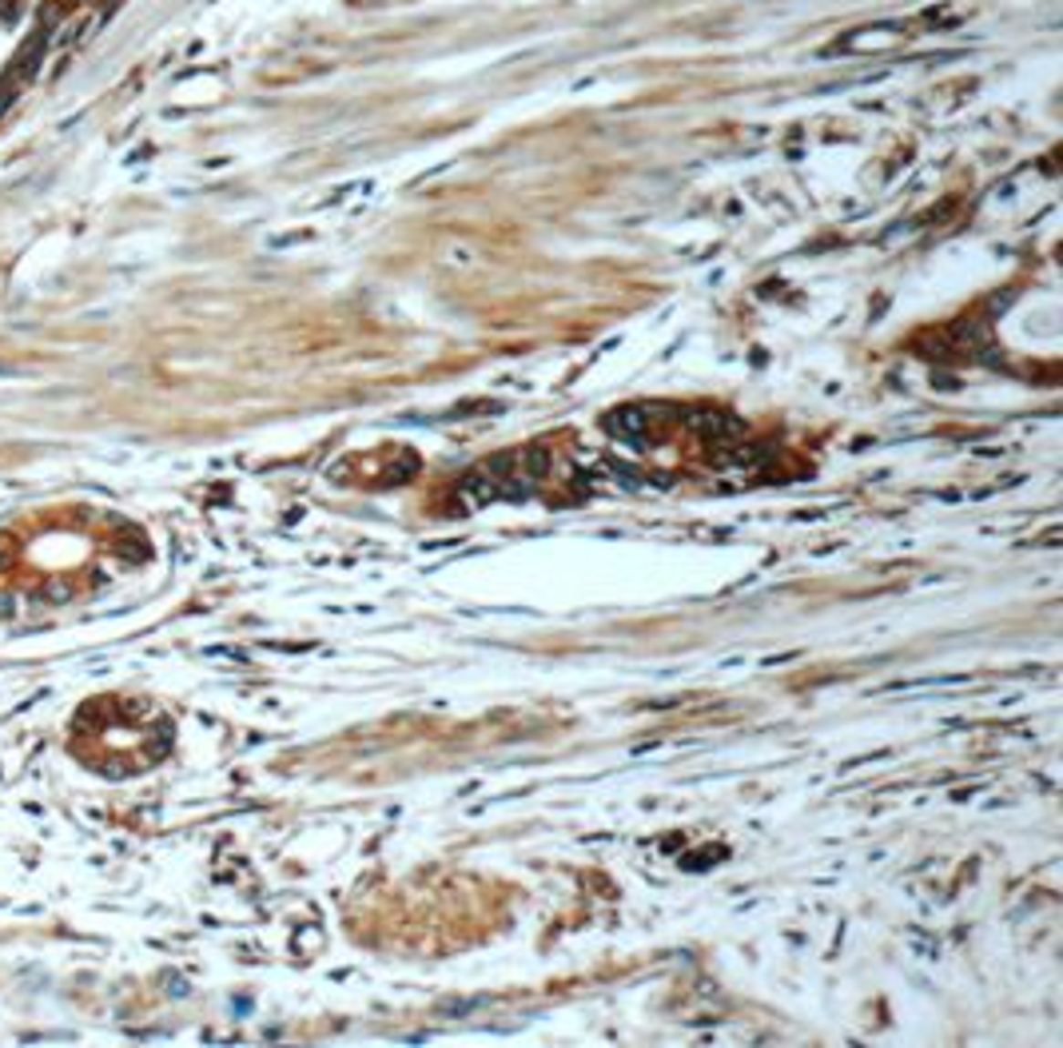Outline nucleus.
<instances>
[{
  "label": "nucleus",
  "mask_w": 1063,
  "mask_h": 1048,
  "mask_svg": "<svg viewBox=\"0 0 1063 1048\" xmlns=\"http://www.w3.org/2000/svg\"><path fill=\"white\" fill-rule=\"evenodd\" d=\"M40 598L44 603H52V606H64L72 598V586L64 582V578H48V582L40 586Z\"/></svg>",
  "instance_id": "obj_1"
},
{
  "label": "nucleus",
  "mask_w": 1063,
  "mask_h": 1048,
  "mask_svg": "<svg viewBox=\"0 0 1063 1048\" xmlns=\"http://www.w3.org/2000/svg\"><path fill=\"white\" fill-rule=\"evenodd\" d=\"M0 618H13V594L0 591Z\"/></svg>",
  "instance_id": "obj_2"
}]
</instances>
